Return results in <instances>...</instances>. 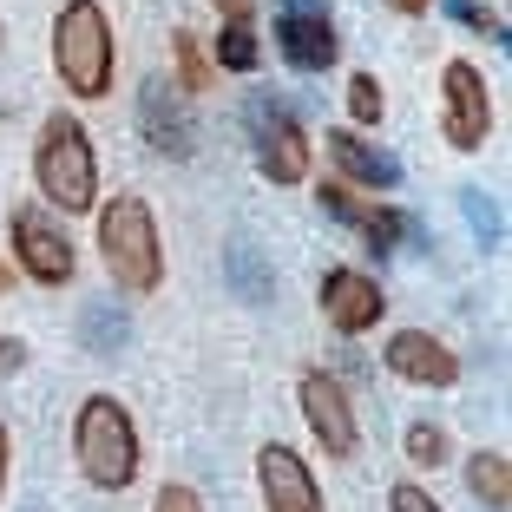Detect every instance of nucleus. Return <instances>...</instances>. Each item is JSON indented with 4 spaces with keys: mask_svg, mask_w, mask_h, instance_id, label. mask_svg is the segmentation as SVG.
Returning a JSON list of instances; mask_svg holds the SVG:
<instances>
[{
    "mask_svg": "<svg viewBox=\"0 0 512 512\" xmlns=\"http://www.w3.org/2000/svg\"><path fill=\"white\" fill-rule=\"evenodd\" d=\"M33 184H40L46 204H60L66 217L92 211L99 204V165H92V138L73 112H53L40 125V145H33Z\"/></svg>",
    "mask_w": 512,
    "mask_h": 512,
    "instance_id": "obj_1",
    "label": "nucleus"
},
{
    "mask_svg": "<svg viewBox=\"0 0 512 512\" xmlns=\"http://www.w3.org/2000/svg\"><path fill=\"white\" fill-rule=\"evenodd\" d=\"M73 453H79V473H86L99 493H125L138 480V427L112 394H92L73 421Z\"/></svg>",
    "mask_w": 512,
    "mask_h": 512,
    "instance_id": "obj_2",
    "label": "nucleus"
},
{
    "mask_svg": "<svg viewBox=\"0 0 512 512\" xmlns=\"http://www.w3.org/2000/svg\"><path fill=\"white\" fill-rule=\"evenodd\" d=\"M99 250H106V270L119 289L132 296H151L165 283V243H158V224H151L145 197H112L99 211Z\"/></svg>",
    "mask_w": 512,
    "mask_h": 512,
    "instance_id": "obj_3",
    "label": "nucleus"
},
{
    "mask_svg": "<svg viewBox=\"0 0 512 512\" xmlns=\"http://www.w3.org/2000/svg\"><path fill=\"white\" fill-rule=\"evenodd\" d=\"M53 66H60L66 92H79V99L112 92V27L99 0H66V14L53 20Z\"/></svg>",
    "mask_w": 512,
    "mask_h": 512,
    "instance_id": "obj_4",
    "label": "nucleus"
},
{
    "mask_svg": "<svg viewBox=\"0 0 512 512\" xmlns=\"http://www.w3.org/2000/svg\"><path fill=\"white\" fill-rule=\"evenodd\" d=\"M14 263L33 276V283H73V237H66V224H53L46 217V204H20L14 211Z\"/></svg>",
    "mask_w": 512,
    "mask_h": 512,
    "instance_id": "obj_5",
    "label": "nucleus"
},
{
    "mask_svg": "<svg viewBox=\"0 0 512 512\" xmlns=\"http://www.w3.org/2000/svg\"><path fill=\"white\" fill-rule=\"evenodd\" d=\"M440 92H447V106H440V132H447V145H453V151H480L486 132H493V99H486L480 66L447 60Z\"/></svg>",
    "mask_w": 512,
    "mask_h": 512,
    "instance_id": "obj_6",
    "label": "nucleus"
},
{
    "mask_svg": "<svg viewBox=\"0 0 512 512\" xmlns=\"http://www.w3.org/2000/svg\"><path fill=\"white\" fill-rule=\"evenodd\" d=\"M276 53H283L296 73H322V66H335L342 40H335L329 7H322V0H283V7H276Z\"/></svg>",
    "mask_w": 512,
    "mask_h": 512,
    "instance_id": "obj_7",
    "label": "nucleus"
},
{
    "mask_svg": "<svg viewBox=\"0 0 512 512\" xmlns=\"http://www.w3.org/2000/svg\"><path fill=\"white\" fill-rule=\"evenodd\" d=\"M302 401V421H309V434L329 447V460H355V447H362V427H355V407H348V388L335 375H322V368H309L296 388Z\"/></svg>",
    "mask_w": 512,
    "mask_h": 512,
    "instance_id": "obj_8",
    "label": "nucleus"
},
{
    "mask_svg": "<svg viewBox=\"0 0 512 512\" xmlns=\"http://www.w3.org/2000/svg\"><path fill=\"white\" fill-rule=\"evenodd\" d=\"M256 165H263V178L276 184H302V171H309V138H302L296 112L289 106H270V99H256Z\"/></svg>",
    "mask_w": 512,
    "mask_h": 512,
    "instance_id": "obj_9",
    "label": "nucleus"
},
{
    "mask_svg": "<svg viewBox=\"0 0 512 512\" xmlns=\"http://www.w3.org/2000/svg\"><path fill=\"white\" fill-rule=\"evenodd\" d=\"M256 486H263V506L270 512H322V493H316V473L296 447L270 440L256 453Z\"/></svg>",
    "mask_w": 512,
    "mask_h": 512,
    "instance_id": "obj_10",
    "label": "nucleus"
},
{
    "mask_svg": "<svg viewBox=\"0 0 512 512\" xmlns=\"http://www.w3.org/2000/svg\"><path fill=\"white\" fill-rule=\"evenodd\" d=\"M381 362L401 381H414V388H453V381H460V355H453L447 342H434L427 329L388 335V355H381Z\"/></svg>",
    "mask_w": 512,
    "mask_h": 512,
    "instance_id": "obj_11",
    "label": "nucleus"
},
{
    "mask_svg": "<svg viewBox=\"0 0 512 512\" xmlns=\"http://www.w3.org/2000/svg\"><path fill=\"white\" fill-rule=\"evenodd\" d=\"M381 283L375 276H362V270H329L322 276V316L335 322L342 335H368L381 322Z\"/></svg>",
    "mask_w": 512,
    "mask_h": 512,
    "instance_id": "obj_12",
    "label": "nucleus"
},
{
    "mask_svg": "<svg viewBox=\"0 0 512 512\" xmlns=\"http://www.w3.org/2000/svg\"><path fill=\"white\" fill-rule=\"evenodd\" d=\"M329 158L342 165L348 184H368V191H394L401 184V158L368 145V138H355V132H329Z\"/></svg>",
    "mask_w": 512,
    "mask_h": 512,
    "instance_id": "obj_13",
    "label": "nucleus"
},
{
    "mask_svg": "<svg viewBox=\"0 0 512 512\" xmlns=\"http://www.w3.org/2000/svg\"><path fill=\"white\" fill-rule=\"evenodd\" d=\"M145 132H151V145L171 151V158H184V151H191V125H184L171 86H145Z\"/></svg>",
    "mask_w": 512,
    "mask_h": 512,
    "instance_id": "obj_14",
    "label": "nucleus"
},
{
    "mask_svg": "<svg viewBox=\"0 0 512 512\" xmlns=\"http://www.w3.org/2000/svg\"><path fill=\"white\" fill-rule=\"evenodd\" d=\"M467 486H473V499H480L486 512H506L512 506V473H506V453H473L467 460Z\"/></svg>",
    "mask_w": 512,
    "mask_h": 512,
    "instance_id": "obj_15",
    "label": "nucleus"
},
{
    "mask_svg": "<svg viewBox=\"0 0 512 512\" xmlns=\"http://www.w3.org/2000/svg\"><path fill=\"white\" fill-rule=\"evenodd\" d=\"M79 335H86V348L92 355H119L125 348V335H132V322L112 309V302H92L86 309V322H79Z\"/></svg>",
    "mask_w": 512,
    "mask_h": 512,
    "instance_id": "obj_16",
    "label": "nucleus"
},
{
    "mask_svg": "<svg viewBox=\"0 0 512 512\" xmlns=\"http://www.w3.org/2000/svg\"><path fill=\"white\" fill-rule=\"evenodd\" d=\"M230 283H237L243 302H270L276 296V276L263 270V256H256L250 243H237V250H230Z\"/></svg>",
    "mask_w": 512,
    "mask_h": 512,
    "instance_id": "obj_17",
    "label": "nucleus"
},
{
    "mask_svg": "<svg viewBox=\"0 0 512 512\" xmlns=\"http://www.w3.org/2000/svg\"><path fill=\"white\" fill-rule=\"evenodd\" d=\"M217 60H224L230 73H250V66H256V33H250V20H230V27H224Z\"/></svg>",
    "mask_w": 512,
    "mask_h": 512,
    "instance_id": "obj_18",
    "label": "nucleus"
},
{
    "mask_svg": "<svg viewBox=\"0 0 512 512\" xmlns=\"http://www.w3.org/2000/svg\"><path fill=\"white\" fill-rule=\"evenodd\" d=\"M460 211H467V224H473V237L486 243V250H493L499 243V204L486 191H460Z\"/></svg>",
    "mask_w": 512,
    "mask_h": 512,
    "instance_id": "obj_19",
    "label": "nucleus"
},
{
    "mask_svg": "<svg viewBox=\"0 0 512 512\" xmlns=\"http://www.w3.org/2000/svg\"><path fill=\"white\" fill-rule=\"evenodd\" d=\"M407 460H414V467H440V460H447V434L427 427V421H414L407 427Z\"/></svg>",
    "mask_w": 512,
    "mask_h": 512,
    "instance_id": "obj_20",
    "label": "nucleus"
},
{
    "mask_svg": "<svg viewBox=\"0 0 512 512\" xmlns=\"http://www.w3.org/2000/svg\"><path fill=\"white\" fill-rule=\"evenodd\" d=\"M171 53H178V79H184V92H204L211 66H204V53H197V33H178V40H171Z\"/></svg>",
    "mask_w": 512,
    "mask_h": 512,
    "instance_id": "obj_21",
    "label": "nucleus"
},
{
    "mask_svg": "<svg viewBox=\"0 0 512 512\" xmlns=\"http://www.w3.org/2000/svg\"><path fill=\"white\" fill-rule=\"evenodd\" d=\"M348 112H355L362 125H381V86H375V73L348 79Z\"/></svg>",
    "mask_w": 512,
    "mask_h": 512,
    "instance_id": "obj_22",
    "label": "nucleus"
},
{
    "mask_svg": "<svg viewBox=\"0 0 512 512\" xmlns=\"http://www.w3.org/2000/svg\"><path fill=\"white\" fill-rule=\"evenodd\" d=\"M355 224H362V237L375 243V250H394V243H401V230H407L394 211H368V204H362V217H355Z\"/></svg>",
    "mask_w": 512,
    "mask_h": 512,
    "instance_id": "obj_23",
    "label": "nucleus"
},
{
    "mask_svg": "<svg viewBox=\"0 0 512 512\" xmlns=\"http://www.w3.org/2000/svg\"><path fill=\"white\" fill-rule=\"evenodd\" d=\"M322 211H335L342 224H355V217H362V204H355V191H348V184H322Z\"/></svg>",
    "mask_w": 512,
    "mask_h": 512,
    "instance_id": "obj_24",
    "label": "nucleus"
},
{
    "mask_svg": "<svg viewBox=\"0 0 512 512\" xmlns=\"http://www.w3.org/2000/svg\"><path fill=\"white\" fill-rule=\"evenodd\" d=\"M453 20H467L473 33H493V40L506 33V27H499V14H486V7H473V0H453Z\"/></svg>",
    "mask_w": 512,
    "mask_h": 512,
    "instance_id": "obj_25",
    "label": "nucleus"
},
{
    "mask_svg": "<svg viewBox=\"0 0 512 512\" xmlns=\"http://www.w3.org/2000/svg\"><path fill=\"white\" fill-rule=\"evenodd\" d=\"M151 512H204V499H197L191 486H165V493L151 499Z\"/></svg>",
    "mask_w": 512,
    "mask_h": 512,
    "instance_id": "obj_26",
    "label": "nucleus"
},
{
    "mask_svg": "<svg viewBox=\"0 0 512 512\" xmlns=\"http://www.w3.org/2000/svg\"><path fill=\"white\" fill-rule=\"evenodd\" d=\"M388 506H394V512H440V506H434V493H421V486H394Z\"/></svg>",
    "mask_w": 512,
    "mask_h": 512,
    "instance_id": "obj_27",
    "label": "nucleus"
},
{
    "mask_svg": "<svg viewBox=\"0 0 512 512\" xmlns=\"http://www.w3.org/2000/svg\"><path fill=\"white\" fill-rule=\"evenodd\" d=\"M20 362H27V342H14V335H7V342H0V375H14Z\"/></svg>",
    "mask_w": 512,
    "mask_h": 512,
    "instance_id": "obj_28",
    "label": "nucleus"
},
{
    "mask_svg": "<svg viewBox=\"0 0 512 512\" xmlns=\"http://www.w3.org/2000/svg\"><path fill=\"white\" fill-rule=\"evenodd\" d=\"M217 14H230V20H250V0H217Z\"/></svg>",
    "mask_w": 512,
    "mask_h": 512,
    "instance_id": "obj_29",
    "label": "nucleus"
},
{
    "mask_svg": "<svg viewBox=\"0 0 512 512\" xmlns=\"http://www.w3.org/2000/svg\"><path fill=\"white\" fill-rule=\"evenodd\" d=\"M388 7H401V14H427L434 0H388Z\"/></svg>",
    "mask_w": 512,
    "mask_h": 512,
    "instance_id": "obj_30",
    "label": "nucleus"
},
{
    "mask_svg": "<svg viewBox=\"0 0 512 512\" xmlns=\"http://www.w3.org/2000/svg\"><path fill=\"white\" fill-rule=\"evenodd\" d=\"M0 493H7V427H0Z\"/></svg>",
    "mask_w": 512,
    "mask_h": 512,
    "instance_id": "obj_31",
    "label": "nucleus"
}]
</instances>
